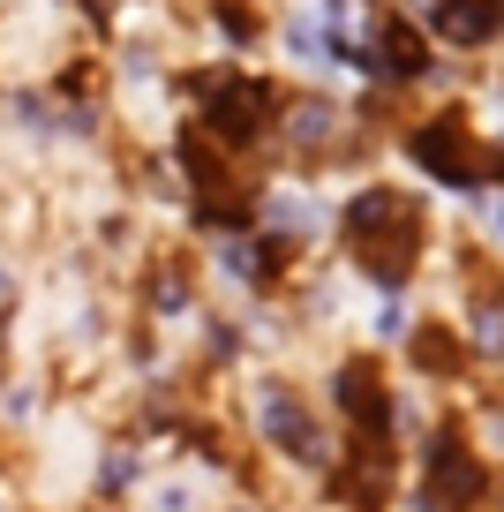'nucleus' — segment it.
Returning a JSON list of instances; mask_svg holds the SVG:
<instances>
[{
	"label": "nucleus",
	"instance_id": "9",
	"mask_svg": "<svg viewBox=\"0 0 504 512\" xmlns=\"http://www.w3.org/2000/svg\"><path fill=\"white\" fill-rule=\"evenodd\" d=\"M414 347V369H422V377H467V362H474V347L467 339H459V324H414V332H399Z\"/></svg>",
	"mask_w": 504,
	"mask_h": 512
},
{
	"label": "nucleus",
	"instance_id": "8",
	"mask_svg": "<svg viewBox=\"0 0 504 512\" xmlns=\"http://www.w3.org/2000/svg\"><path fill=\"white\" fill-rule=\"evenodd\" d=\"M504 31V0H429V46H459V53H482L489 38Z\"/></svg>",
	"mask_w": 504,
	"mask_h": 512
},
{
	"label": "nucleus",
	"instance_id": "4",
	"mask_svg": "<svg viewBox=\"0 0 504 512\" xmlns=\"http://www.w3.org/2000/svg\"><path fill=\"white\" fill-rule=\"evenodd\" d=\"M489 505V460L467 437V422H437L422 445V512H482Z\"/></svg>",
	"mask_w": 504,
	"mask_h": 512
},
{
	"label": "nucleus",
	"instance_id": "3",
	"mask_svg": "<svg viewBox=\"0 0 504 512\" xmlns=\"http://www.w3.org/2000/svg\"><path fill=\"white\" fill-rule=\"evenodd\" d=\"M407 159L422 166L429 181H444V189H482V181L497 174V151H489V136L467 121V106L422 113V121L407 128Z\"/></svg>",
	"mask_w": 504,
	"mask_h": 512
},
{
	"label": "nucleus",
	"instance_id": "6",
	"mask_svg": "<svg viewBox=\"0 0 504 512\" xmlns=\"http://www.w3.org/2000/svg\"><path fill=\"white\" fill-rule=\"evenodd\" d=\"M256 430H264L271 452H286V460H301V467H324V460H331L324 422L309 415V400H301L286 377H264V384H256Z\"/></svg>",
	"mask_w": 504,
	"mask_h": 512
},
{
	"label": "nucleus",
	"instance_id": "5",
	"mask_svg": "<svg viewBox=\"0 0 504 512\" xmlns=\"http://www.w3.org/2000/svg\"><path fill=\"white\" fill-rule=\"evenodd\" d=\"M331 407H339V422H347V437H392V377H384V354L362 347V354H339L331 362Z\"/></svg>",
	"mask_w": 504,
	"mask_h": 512
},
{
	"label": "nucleus",
	"instance_id": "1",
	"mask_svg": "<svg viewBox=\"0 0 504 512\" xmlns=\"http://www.w3.org/2000/svg\"><path fill=\"white\" fill-rule=\"evenodd\" d=\"M339 241H347V256L362 264V279H377L384 294H399L429 256V219H422V204H414L407 189L369 181V189L339 211Z\"/></svg>",
	"mask_w": 504,
	"mask_h": 512
},
{
	"label": "nucleus",
	"instance_id": "7",
	"mask_svg": "<svg viewBox=\"0 0 504 512\" xmlns=\"http://www.w3.org/2000/svg\"><path fill=\"white\" fill-rule=\"evenodd\" d=\"M369 61H377L392 83H422L429 68H437V46L422 38V23H407V16L384 8V16L369 23Z\"/></svg>",
	"mask_w": 504,
	"mask_h": 512
},
{
	"label": "nucleus",
	"instance_id": "2",
	"mask_svg": "<svg viewBox=\"0 0 504 512\" xmlns=\"http://www.w3.org/2000/svg\"><path fill=\"white\" fill-rule=\"evenodd\" d=\"M189 98H196V121H204L196 136H204L211 151H226V159L264 144V128L279 121V106H286V91L271 76H241V68H196Z\"/></svg>",
	"mask_w": 504,
	"mask_h": 512
},
{
	"label": "nucleus",
	"instance_id": "10",
	"mask_svg": "<svg viewBox=\"0 0 504 512\" xmlns=\"http://www.w3.org/2000/svg\"><path fill=\"white\" fill-rule=\"evenodd\" d=\"M211 16H219V31L234 38V46H256V38H264V8H256V0H211Z\"/></svg>",
	"mask_w": 504,
	"mask_h": 512
}]
</instances>
